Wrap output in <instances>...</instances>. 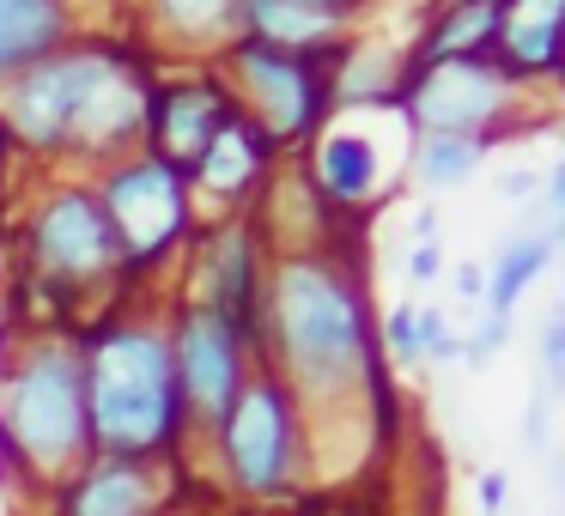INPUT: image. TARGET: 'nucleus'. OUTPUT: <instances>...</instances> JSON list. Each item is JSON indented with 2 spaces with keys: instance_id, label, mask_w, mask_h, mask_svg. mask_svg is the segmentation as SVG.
Wrapping results in <instances>:
<instances>
[{
  "instance_id": "1",
  "label": "nucleus",
  "mask_w": 565,
  "mask_h": 516,
  "mask_svg": "<svg viewBox=\"0 0 565 516\" xmlns=\"http://www.w3.org/2000/svg\"><path fill=\"white\" fill-rule=\"evenodd\" d=\"M86 389H92V419H98V431L110 443L147 450V443L171 438L177 365L159 334H140V329L110 334L86 370Z\"/></svg>"
},
{
  "instance_id": "2",
  "label": "nucleus",
  "mask_w": 565,
  "mask_h": 516,
  "mask_svg": "<svg viewBox=\"0 0 565 516\" xmlns=\"http://www.w3.org/2000/svg\"><path fill=\"white\" fill-rule=\"evenodd\" d=\"M280 341L298 358L305 377H347L365 353V316H359V298L341 273L317 268V261H298L280 273Z\"/></svg>"
},
{
  "instance_id": "3",
  "label": "nucleus",
  "mask_w": 565,
  "mask_h": 516,
  "mask_svg": "<svg viewBox=\"0 0 565 516\" xmlns=\"http://www.w3.org/2000/svg\"><path fill=\"white\" fill-rule=\"evenodd\" d=\"M395 98L407 104L414 128H426V140L431 135L475 140L487 122L504 116V104H511V79H504V67H487L480 55L475 62H419L414 74L395 86Z\"/></svg>"
},
{
  "instance_id": "4",
  "label": "nucleus",
  "mask_w": 565,
  "mask_h": 516,
  "mask_svg": "<svg viewBox=\"0 0 565 516\" xmlns=\"http://www.w3.org/2000/svg\"><path fill=\"white\" fill-rule=\"evenodd\" d=\"M7 426L25 450L67 455L86 431V370L62 353H38L7 389Z\"/></svg>"
},
{
  "instance_id": "5",
  "label": "nucleus",
  "mask_w": 565,
  "mask_h": 516,
  "mask_svg": "<svg viewBox=\"0 0 565 516\" xmlns=\"http://www.w3.org/2000/svg\"><path fill=\"white\" fill-rule=\"evenodd\" d=\"M110 207H104V219H110L116 232V249H128V256H159L164 244H177L189 225V195H183V171L164 159H135L122 164V171L110 176Z\"/></svg>"
},
{
  "instance_id": "6",
  "label": "nucleus",
  "mask_w": 565,
  "mask_h": 516,
  "mask_svg": "<svg viewBox=\"0 0 565 516\" xmlns=\"http://www.w3.org/2000/svg\"><path fill=\"white\" fill-rule=\"evenodd\" d=\"M237 79L256 98V128L268 140L310 135L317 110L329 104V79H317V67L305 55H280V50H262V43L237 50Z\"/></svg>"
},
{
  "instance_id": "7",
  "label": "nucleus",
  "mask_w": 565,
  "mask_h": 516,
  "mask_svg": "<svg viewBox=\"0 0 565 516\" xmlns=\"http://www.w3.org/2000/svg\"><path fill=\"white\" fill-rule=\"evenodd\" d=\"M147 79L110 50H79V79H74V110H67L62 140H86V147H116L147 122Z\"/></svg>"
},
{
  "instance_id": "8",
  "label": "nucleus",
  "mask_w": 565,
  "mask_h": 516,
  "mask_svg": "<svg viewBox=\"0 0 565 516\" xmlns=\"http://www.w3.org/2000/svg\"><path fill=\"white\" fill-rule=\"evenodd\" d=\"M225 450H232V467L249 486H280L286 450H292V419H286V395L274 383H256V389H244L232 401Z\"/></svg>"
},
{
  "instance_id": "9",
  "label": "nucleus",
  "mask_w": 565,
  "mask_h": 516,
  "mask_svg": "<svg viewBox=\"0 0 565 516\" xmlns=\"http://www.w3.org/2000/svg\"><path fill=\"white\" fill-rule=\"evenodd\" d=\"M31 249H38L43 261H50L55 273H98L116 261V232L110 219H104V207L92 195H62L43 207L38 232H31Z\"/></svg>"
},
{
  "instance_id": "10",
  "label": "nucleus",
  "mask_w": 565,
  "mask_h": 516,
  "mask_svg": "<svg viewBox=\"0 0 565 516\" xmlns=\"http://www.w3.org/2000/svg\"><path fill=\"white\" fill-rule=\"evenodd\" d=\"M177 389H189L207 413H225V401L237 395V322H225L220 310H195L177 334Z\"/></svg>"
},
{
  "instance_id": "11",
  "label": "nucleus",
  "mask_w": 565,
  "mask_h": 516,
  "mask_svg": "<svg viewBox=\"0 0 565 516\" xmlns=\"http://www.w3.org/2000/svg\"><path fill=\"white\" fill-rule=\"evenodd\" d=\"M559 25H565V0H499L492 50L504 55V74L547 79L559 67Z\"/></svg>"
},
{
  "instance_id": "12",
  "label": "nucleus",
  "mask_w": 565,
  "mask_h": 516,
  "mask_svg": "<svg viewBox=\"0 0 565 516\" xmlns=\"http://www.w3.org/2000/svg\"><path fill=\"white\" fill-rule=\"evenodd\" d=\"M341 19L347 13L329 0H237V25L249 31V43L280 55H310L322 43H334Z\"/></svg>"
},
{
  "instance_id": "13",
  "label": "nucleus",
  "mask_w": 565,
  "mask_h": 516,
  "mask_svg": "<svg viewBox=\"0 0 565 516\" xmlns=\"http://www.w3.org/2000/svg\"><path fill=\"white\" fill-rule=\"evenodd\" d=\"M147 116L159 128V159L183 171V164L201 159L213 128L232 116V98L220 86H171V92H159V104H147Z\"/></svg>"
},
{
  "instance_id": "14",
  "label": "nucleus",
  "mask_w": 565,
  "mask_h": 516,
  "mask_svg": "<svg viewBox=\"0 0 565 516\" xmlns=\"http://www.w3.org/2000/svg\"><path fill=\"white\" fill-rule=\"evenodd\" d=\"M74 79H79V55H50V62L25 67L19 86H13V98H7L19 135L38 140V147L62 140L67 135V110H74Z\"/></svg>"
},
{
  "instance_id": "15",
  "label": "nucleus",
  "mask_w": 565,
  "mask_h": 516,
  "mask_svg": "<svg viewBox=\"0 0 565 516\" xmlns=\"http://www.w3.org/2000/svg\"><path fill=\"white\" fill-rule=\"evenodd\" d=\"M67 37L62 0H0V79L50 62Z\"/></svg>"
},
{
  "instance_id": "16",
  "label": "nucleus",
  "mask_w": 565,
  "mask_h": 516,
  "mask_svg": "<svg viewBox=\"0 0 565 516\" xmlns=\"http://www.w3.org/2000/svg\"><path fill=\"white\" fill-rule=\"evenodd\" d=\"M268 147H274V140L262 135L256 122H244V116L232 110L220 128H213L207 147H201L195 176H201V183H213V189H225V195H244V189L262 176V159H268Z\"/></svg>"
},
{
  "instance_id": "17",
  "label": "nucleus",
  "mask_w": 565,
  "mask_h": 516,
  "mask_svg": "<svg viewBox=\"0 0 565 516\" xmlns=\"http://www.w3.org/2000/svg\"><path fill=\"white\" fill-rule=\"evenodd\" d=\"M492 31H499V0L444 7V19L419 43V62H475V55L492 50Z\"/></svg>"
},
{
  "instance_id": "18",
  "label": "nucleus",
  "mask_w": 565,
  "mask_h": 516,
  "mask_svg": "<svg viewBox=\"0 0 565 516\" xmlns=\"http://www.w3.org/2000/svg\"><path fill=\"white\" fill-rule=\"evenodd\" d=\"M317 183L334 201H371L377 195V147L365 135H329L317 147Z\"/></svg>"
},
{
  "instance_id": "19",
  "label": "nucleus",
  "mask_w": 565,
  "mask_h": 516,
  "mask_svg": "<svg viewBox=\"0 0 565 516\" xmlns=\"http://www.w3.org/2000/svg\"><path fill=\"white\" fill-rule=\"evenodd\" d=\"M553 261V237L535 232V237H516V244H504L499 268H492L487 280V298H492V316H511V304L529 292V280H535L541 268Z\"/></svg>"
},
{
  "instance_id": "20",
  "label": "nucleus",
  "mask_w": 565,
  "mask_h": 516,
  "mask_svg": "<svg viewBox=\"0 0 565 516\" xmlns=\"http://www.w3.org/2000/svg\"><path fill=\"white\" fill-rule=\"evenodd\" d=\"M74 516H147V486L128 467H110V474H92L74 498Z\"/></svg>"
},
{
  "instance_id": "21",
  "label": "nucleus",
  "mask_w": 565,
  "mask_h": 516,
  "mask_svg": "<svg viewBox=\"0 0 565 516\" xmlns=\"http://www.w3.org/2000/svg\"><path fill=\"white\" fill-rule=\"evenodd\" d=\"M475 164H480V140L431 135L426 147H419V183H426V189H450V183H462Z\"/></svg>"
},
{
  "instance_id": "22",
  "label": "nucleus",
  "mask_w": 565,
  "mask_h": 516,
  "mask_svg": "<svg viewBox=\"0 0 565 516\" xmlns=\"http://www.w3.org/2000/svg\"><path fill=\"white\" fill-rule=\"evenodd\" d=\"M438 341H444V316L438 310H395L390 316V346H395V358H419V353H438Z\"/></svg>"
},
{
  "instance_id": "23",
  "label": "nucleus",
  "mask_w": 565,
  "mask_h": 516,
  "mask_svg": "<svg viewBox=\"0 0 565 516\" xmlns=\"http://www.w3.org/2000/svg\"><path fill=\"white\" fill-rule=\"evenodd\" d=\"M164 19L189 37H201V31H220L225 19H237V0H164Z\"/></svg>"
},
{
  "instance_id": "24",
  "label": "nucleus",
  "mask_w": 565,
  "mask_h": 516,
  "mask_svg": "<svg viewBox=\"0 0 565 516\" xmlns=\"http://www.w3.org/2000/svg\"><path fill=\"white\" fill-rule=\"evenodd\" d=\"M541 365H547V377L565 370V322L559 316H547V329H541Z\"/></svg>"
},
{
  "instance_id": "25",
  "label": "nucleus",
  "mask_w": 565,
  "mask_h": 516,
  "mask_svg": "<svg viewBox=\"0 0 565 516\" xmlns=\"http://www.w3.org/2000/svg\"><path fill=\"white\" fill-rule=\"evenodd\" d=\"M407 280L414 286L438 280V244H414V256H407Z\"/></svg>"
},
{
  "instance_id": "26",
  "label": "nucleus",
  "mask_w": 565,
  "mask_h": 516,
  "mask_svg": "<svg viewBox=\"0 0 565 516\" xmlns=\"http://www.w3.org/2000/svg\"><path fill=\"white\" fill-rule=\"evenodd\" d=\"M535 189H541V183H535V171H511V176L499 183V195H504V201H529Z\"/></svg>"
},
{
  "instance_id": "27",
  "label": "nucleus",
  "mask_w": 565,
  "mask_h": 516,
  "mask_svg": "<svg viewBox=\"0 0 565 516\" xmlns=\"http://www.w3.org/2000/svg\"><path fill=\"white\" fill-rule=\"evenodd\" d=\"M456 292H462V298H487V268H462V273H456Z\"/></svg>"
},
{
  "instance_id": "28",
  "label": "nucleus",
  "mask_w": 565,
  "mask_h": 516,
  "mask_svg": "<svg viewBox=\"0 0 565 516\" xmlns=\"http://www.w3.org/2000/svg\"><path fill=\"white\" fill-rule=\"evenodd\" d=\"M480 498H487V510H499V498H504V480H499V474H487V480H480Z\"/></svg>"
},
{
  "instance_id": "29",
  "label": "nucleus",
  "mask_w": 565,
  "mask_h": 516,
  "mask_svg": "<svg viewBox=\"0 0 565 516\" xmlns=\"http://www.w3.org/2000/svg\"><path fill=\"white\" fill-rule=\"evenodd\" d=\"M329 7H341V13H347V7H359V0H329Z\"/></svg>"
},
{
  "instance_id": "30",
  "label": "nucleus",
  "mask_w": 565,
  "mask_h": 516,
  "mask_svg": "<svg viewBox=\"0 0 565 516\" xmlns=\"http://www.w3.org/2000/svg\"><path fill=\"white\" fill-rule=\"evenodd\" d=\"M444 7H468V0H444Z\"/></svg>"
}]
</instances>
